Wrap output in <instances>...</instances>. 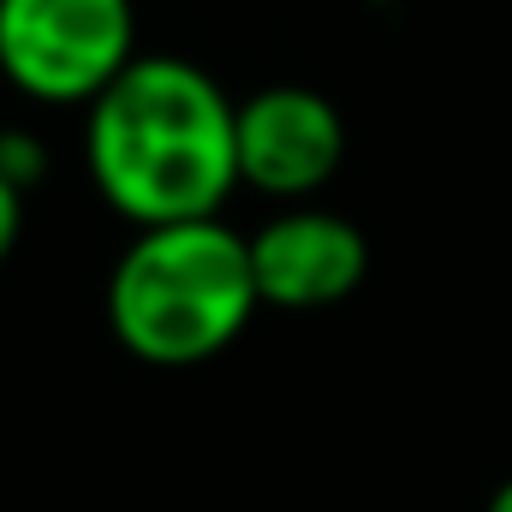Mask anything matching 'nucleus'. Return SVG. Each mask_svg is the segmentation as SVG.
Instances as JSON below:
<instances>
[{
  "instance_id": "f257e3e1",
  "label": "nucleus",
  "mask_w": 512,
  "mask_h": 512,
  "mask_svg": "<svg viewBox=\"0 0 512 512\" xmlns=\"http://www.w3.org/2000/svg\"><path fill=\"white\" fill-rule=\"evenodd\" d=\"M233 96L185 54H137L84 108V167L96 197L143 227L215 221L239 191Z\"/></svg>"
},
{
  "instance_id": "f03ea898",
  "label": "nucleus",
  "mask_w": 512,
  "mask_h": 512,
  "mask_svg": "<svg viewBox=\"0 0 512 512\" xmlns=\"http://www.w3.org/2000/svg\"><path fill=\"white\" fill-rule=\"evenodd\" d=\"M262 310L251 245L221 215L143 227L108 274V328L137 364L191 370L221 358Z\"/></svg>"
},
{
  "instance_id": "7ed1b4c3",
  "label": "nucleus",
  "mask_w": 512,
  "mask_h": 512,
  "mask_svg": "<svg viewBox=\"0 0 512 512\" xmlns=\"http://www.w3.org/2000/svg\"><path fill=\"white\" fill-rule=\"evenodd\" d=\"M137 60V0H0V78L36 108H90Z\"/></svg>"
},
{
  "instance_id": "20e7f679",
  "label": "nucleus",
  "mask_w": 512,
  "mask_h": 512,
  "mask_svg": "<svg viewBox=\"0 0 512 512\" xmlns=\"http://www.w3.org/2000/svg\"><path fill=\"white\" fill-rule=\"evenodd\" d=\"M239 185L268 203H316L346 161V120L310 84H262L233 108Z\"/></svg>"
},
{
  "instance_id": "39448f33",
  "label": "nucleus",
  "mask_w": 512,
  "mask_h": 512,
  "mask_svg": "<svg viewBox=\"0 0 512 512\" xmlns=\"http://www.w3.org/2000/svg\"><path fill=\"white\" fill-rule=\"evenodd\" d=\"M251 245L256 298L268 310H328L352 298L370 274V239L358 221L322 203H286L262 227L245 233Z\"/></svg>"
},
{
  "instance_id": "423d86ee",
  "label": "nucleus",
  "mask_w": 512,
  "mask_h": 512,
  "mask_svg": "<svg viewBox=\"0 0 512 512\" xmlns=\"http://www.w3.org/2000/svg\"><path fill=\"white\" fill-rule=\"evenodd\" d=\"M0 173L18 185V191H30L42 173H48V149L36 143V131H0Z\"/></svg>"
},
{
  "instance_id": "0eeeda50",
  "label": "nucleus",
  "mask_w": 512,
  "mask_h": 512,
  "mask_svg": "<svg viewBox=\"0 0 512 512\" xmlns=\"http://www.w3.org/2000/svg\"><path fill=\"white\" fill-rule=\"evenodd\" d=\"M18 233H24V191H18V185L0 173V262L12 256Z\"/></svg>"
},
{
  "instance_id": "6e6552de",
  "label": "nucleus",
  "mask_w": 512,
  "mask_h": 512,
  "mask_svg": "<svg viewBox=\"0 0 512 512\" xmlns=\"http://www.w3.org/2000/svg\"><path fill=\"white\" fill-rule=\"evenodd\" d=\"M483 512H512V477L495 489V495H489V507H483Z\"/></svg>"
}]
</instances>
